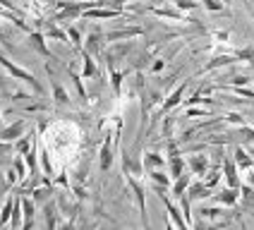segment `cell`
Wrapping results in <instances>:
<instances>
[{
	"label": "cell",
	"instance_id": "5bb4252c",
	"mask_svg": "<svg viewBox=\"0 0 254 230\" xmlns=\"http://www.w3.org/2000/svg\"><path fill=\"white\" fill-rule=\"evenodd\" d=\"M240 194L242 192L238 187H226V189H221V192L213 194V201L221 204V206H235V204L240 201Z\"/></svg>",
	"mask_w": 254,
	"mask_h": 230
},
{
	"label": "cell",
	"instance_id": "7402d4cb",
	"mask_svg": "<svg viewBox=\"0 0 254 230\" xmlns=\"http://www.w3.org/2000/svg\"><path fill=\"white\" fill-rule=\"evenodd\" d=\"M151 14H156V17H163V19H178V22H183L185 19V12L183 10H173V7H146Z\"/></svg>",
	"mask_w": 254,
	"mask_h": 230
},
{
	"label": "cell",
	"instance_id": "f546056e",
	"mask_svg": "<svg viewBox=\"0 0 254 230\" xmlns=\"http://www.w3.org/2000/svg\"><path fill=\"white\" fill-rule=\"evenodd\" d=\"M82 53V60H84V70H82V77L84 79H91V77H96V62H94V58L91 53H86V51H79Z\"/></svg>",
	"mask_w": 254,
	"mask_h": 230
},
{
	"label": "cell",
	"instance_id": "484cf974",
	"mask_svg": "<svg viewBox=\"0 0 254 230\" xmlns=\"http://www.w3.org/2000/svg\"><path fill=\"white\" fill-rule=\"evenodd\" d=\"M43 211H46V228H58V204L56 201H46L43 204Z\"/></svg>",
	"mask_w": 254,
	"mask_h": 230
},
{
	"label": "cell",
	"instance_id": "ab89813d",
	"mask_svg": "<svg viewBox=\"0 0 254 230\" xmlns=\"http://www.w3.org/2000/svg\"><path fill=\"white\" fill-rule=\"evenodd\" d=\"M204 2V7L209 10V12H223V0H201Z\"/></svg>",
	"mask_w": 254,
	"mask_h": 230
},
{
	"label": "cell",
	"instance_id": "7c38bea8",
	"mask_svg": "<svg viewBox=\"0 0 254 230\" xmlns=\"http://www.w3.org/2000/svg\"><path fill=\"white\" fill-rule=\"evenodd\" d=\"M24 132H27V120H17V122L7 125V127H0V139L14 144Z\"/></svg>",
	"mask_w": 254,
	"mask_h": 230
},
{
	"label": "cell",
	"instance_id": "52a82bcc",
	"mask_svg": "<svg viewBox=\"0 0 254 230\" xmlns=\"http://www.w3.org/2000/svg\"><path fill=\"white\" fill-rule=\"evenodd\" d=\"M187 168L192 171V175L204 177L209 172V168H211V158L206 154H192V156H187Z\"/></svg>",
	"mask_w": 254,
	"mask_h": 230
},
{
	"label": "cell",
	"instance_id": "ee69618b",
	"mask_svg": "<svg viewBox=\"0 0 254 230\" xmlns=\"http://www.w3.org/2000/svg\"><path fill=\"white\" fill-rule=\"evenodd\" d=\"M53 185H60V187H70V182H67V175H65V172H60L58 177H53Z\"/></svg>",
	"mask_w": 254,
	"mask_h": 230
},
{
	"label": "cell",
	"instance_id": "ac0fdd59",
	"mask_svg": "<svg viewBox=\"0 0 254 230\" xmlns=\"http://www.w3.org/2000/svg\"><path fill=\"white\" fill-rule=\"evenodd\" d=\"M233 158H235V163H238L240 171H250V168H254V156L245 149V146H240V144L233 149Z\"/></svg>",
	"mask_w": 254,
	"mask_h": 230
},
{
	"label": "cell",
	"instance_id": "60d3db41",
	"mask_svg": "<svg viewBox=\"0 0 254 230\" xmlns=\"http://www.w3.org/2000/svg\"><path fill=\"white\" fill-rule=\"evenodd\" d=\"M175 7L183 12H190V10H197V2L194 0H175Z\"/></svg>",
	"mask_w": 254,
	"mask_h": 230
},
{
	"label": "cell",
	"instance_id": "f1b7e54d",
	"mask_svg": "<svg viewBox=\"0 0 254 230\" xmlns=\"http://www.w3.org/2000/svg\"><path fill=\"white\" fill-rule=\"evenodd\" d=\"M14 201H17V197H7V199H5V206H2V211H0V228H5V226L12 221Z\"/></svg>",
	"mask_w": 254,
	"mask_h": 230
},
{
	"label": "cell",
	"instance_id": "30bf717a",
	"mask_svg": "<svg viewBox=\"0 0 254 230\" xmlns=\"http://www.w3.org/2000/svg\"><path fill=\"white\" fill-rule=\"evenodd\" d=\"M233 62H240L235 53H221V56H213L211 60H209V62L201 67V72H199V74L211 72V70H218V67H228V65H233Z\"/></svg>",
	"mask_w": 254,
	"mask_h": 230
},
{
	"label": "cell",
	"instance_id": "d590c367",
	"mask_svg": "<svg viewBox=\"0 0 254 230\" xmlns=\"http://www.w3.org/2000/svg\"><path fill=\"white\" fill-rule=\"evenodd\" d=\"M235 56L240 62H250L254 65V46H247V48H242V51H235Z\"/></svg>",
	"mask_w": 254,
	"mask_h": 230
},
{
	"label": "cell",
	"instance_id": "4316f807",
	"mask_svg": "<svg viewBox=\"0 0 254 230\" xmlns=\"http://www.w3.org/2000/svg\"><path fill=\"white\" fill-rule=\"evenodd\" d=\"M108 70H111V86H113L115 96H120V94H123V82H125L127 72H120V70H115L113 65H108Z\"/></svg>",
	"mask_w": 254,
	"mask_h": 230
},
{
	"label": "cell",
	"instance_id": "d6a6232c",
	"mask_svg": "<svg viewBox=\"0 0 254 230\" xmlns=\"http://www.w3.org/2000/svg\"><path fill=\"white\" fill-rule=\"evenodd\" d=\"M201 103H204V106H213V99H204L201 91H194L190 99H185V108H187V106H201Z\"/></svg>",
	"mask_w": 254,
	"mask_h": 230
},
{
	"label": "cell",
	"instance_id": "9c48e42d",
	"mask_svg": "<svg viewBox=\"0 0 254 230\" xmlns=\"http://www.w3.org/2000/svg\"><path fill=\"white\" fill-rule=\"evenodd\" d=\"M144 29L141 27H125V29H115V31H106V43H115V41H125V39H134V36H141Z\"/></svg>",
	"mask_w": 254,
	"mask_h": 230
},
{
	"label": "cell",
	"instance_id": "e575fe53",
	"mask_svg": "<svg viewBox=\"0 0 254 230\" xmlns=\"http://www.w3.org/2000/svg\"><path fill=\"white\" fill-rule=\"evenodd\" d=\"M211 115V108H199V106H187L185 111V117H209Z\"/></svg>",
	"mask_w": 254,
	"mask_h": 230
},
{
	"label": "cell",
	"instance_id": "bcb514c9",
	"mask_svg": "<svg viewBox=\"0 0 254 230\" xmlns=\"http://www.w3.org/2000/svg\"><path fill=\"white\" fill-rule=\"evenodd\" d=\"M163 65H166V60H156L154 65H151V70H154V72H161V70H163Z\"/></svg>",
	"mask_w": 254,
	"mask_h": 230
},
{
	"label": "cell",
	"instance_id": "8fae6325",
	"mask_svg": "<svg viewBox=\"0 0 254 230\" xmlns=\"http://www.w3.org/2000/svg\"><path fill=\"white\" fill-rule=\"evenodd\" d=\"M123 10H115V7H106V5H101V7H89L82 12L84 19H115V17H120Z\"/></svg>",
	"mask_w": 254,
	"mask_h": 230
},
{
	"label": "cell",
	"instance_id": "9a60e30c",
	"mask_svg": "<svg viewBox=\"0 0 254 230\" xmlns=\"http://www.w3.org/2000/svg\"><path fill=\"white\" fill-rule=\"evenodd\" d=\"M123 172L125 175H134V177H141L144 175V163H141L139 158H134L132 154H123Z\"/></svg>",
	"mask_w": 254,
	"mask_h": 230
},
{
	"label": "cell",
	"instance_id": "c3c4849f",
	"mask_svg": "<svg viewBox=\"0 0 254 230\" xmlns=\"http://www.w3.org/2000/svg\"><path fill=\"white\" fill-rule=\"evenodd\" d=\"M0 120H2V117H0Z\"/></svg>",
	"mask_w": 254,
	"mask_h": 230
},
{
	"label": "cell",
	"instance_id": "603a6c76",
	"mask_svg": "<svg viewBox=\"0 0 254 230\" xmlns=\"http://www.w3.org/2000/svg\"><path fill=\"white\" fill-rule=\"evenodd\" d=\"M22 214H24V223H22V228H31V226H34V214H36L34 197H31V199L22 197Z\"/></svg>",
	"mask_w": 254,
	"mask_h": 230
},
{
	"label": "cell",
	"instance_id": "6da1fadb",
	"mask_svg": "<svg viewBox=\"0 0 254 230\" xmlns=\"http://www.w3.org/2000/svg\"><path fill=\"white\" fill-rule=\"evenodd\" d=\"M0 65H2L5 70L10 72V74H12L14 79H19V82H24V84L31 86L36 96H43V94H46V91H43V84L39 82V79H36V77H34V74H31V72L24 70V67H19L17 62H12L10 58H5L2 53H0Z\"/></svg>",
	"mask_w": 254,
	"mask_h": 230
},
{
	"label": "cell",
	"instance_id": "7a4b0ae2",
	"mask_svg": "<svg viewBox=\"0 0 254 230\" xmlns=\"http://www.w3.org/2000/svg\"><path fill=\"white\" fill-rule=\"evenodd\" d=\"M120 129L123 125H115L113 132H108L106 134V139L101 144V151H99V168L103 172L111 171V166H113V158H115V146H118V134H120Z\"/></svg>",
	"mask_w": 254,
	"mask_h": 230
},
{
	"label": "cell",
	"instance_id": "b9f144b4",
	"mask_svg": "<svg viewBox=\"0 0 254 230\" xmlns=\"http://www.w3.org/2000/svg\"><path fill=\"white\" fill-rule=\"evenodd\" d=\"M48 194H51V189H46V187H39L31 197H34V201H48Z\"/></svg>",
	"mask_w": 254,
	"mask_h": 230
},
{
	"label": "cell",
	"instance_id": "d4e9b609",
	"mask_svg": "<svg viewBox=\"0 0 254 230\" xmlns=\"http://www.w3.org/2000/svg\"><path fill=\"white\" fill-rule=\"evenodd\" d=\"M39 161H41V168H43V172H46V177H51V180H53L56 171H53V161H51V151H48V146H41V149H39Z\"/></svg>",
	"mask_w": 254,
	"mask_h": 230
},
{
	"label": "cell",
	"instance_id": "83f0119b",
	"mask_svg": "<svg viewBox=\"0 0 254 230\" xmlns=\"http://www.w3.org/2000/svg\"><path fill=\"white\" fill-rule=\"evenodd\" d=\"M48 39H56V41H60V43H70V36H67V29H60L56 24V22H51V27L43 31Z\"/></svg>",
	"mask_w": 254,
	"mask_h": 230
},
{
	"label": "cell",
	"instance_id": "f35d334b",
	"mask_svg": "<svg viewBox=\"0 0 254 230\" xmlns=\"http://www.w3.org/2000/svg\"><path fill=\"white\" fill-rule=\"evenodd\" d=\"M223 84H233V86H247L250 84V77L247 74H235V77H228Z\"/></svg>",
	"mask_w": 254,
	"mask_h": 230
},
{
	"label": "cell",
	"instance_id": "7bdbcfd3",
	"mask_svg": "<svg viewBox=\"0 0 254 230\" xmlns=\"http://www.w3.org/2000/svg\"><path fill=\"white\" fill-rule=\"evenodd\" d=\"M5 180H7L10 185H17V182H19V172L14 171V166H12V168H7V171H5Z\"/></svg>",
	"mask_w": 254,
	"mask_h": 230
},
{
	"label": "cell",
	"instance_id": "e0dca14e",
	"mask_svg": "<svg viewBox=\"0 0 254 230\" xmlns=\"http://www.w3.org/2000/svg\"><path fill=\"white\" fill-rule=\"evenodd\" d=\"M141 163H144V171H158V168H166L168 166V161L161 156L158 151H146L144 156H141Z\"/></svg>",
	"mask_w": 254,
	"mask_h": 230
},
{
	"label": "cell",
	"instance_id": "3957f363",
	"mask_svg": "<svg viewBox=\"0 0 254 230\" xmlns=\"http://www.w3.org/2000/svg\"><path fill=\"white\" fill-rule=\"evenodd\" d=\"M127 187L132 189L134 199H137V206H139V216H141V226L149 228V216H146V187L141 182V177H134V175H125Z\"/></svg>",
	"mask_w": 254,
	"mask_h": 230
},
{
	"label": "cell",
	"instance_id": "8992f818",
	"mask_svg": "<svg viewBox=\"0 0 254 230\" xmlns=\"http://www.w3.org/2000/svg\"><path fill=\"white\" fill-rule=\"evenodd\" d=\"M223 177H226V185L228 187H238L240 189L242 182H240V168L235 163L233 154H223Z\"/></svg>",
	"mask_w": 254,
	"mask_h": 230
},
{
	"label": "cell",
	"instance_id": "277c9868",
	"mask_svg": "<svg viewBox=\"0 0 254 230\" xmlns=\"http://www.w3.org/2000/svg\"><path fill=\"white\" fill-rule=\"evenodd\" d=\"M158 199L163 201V206H166V214H168V223H166V226H168V228H180V230L190 228V226H187V221H185V216H183V209H180V204L175 206L168 194H161Z\"/></svg>",
	"mask_w": 254,
	"mask_h": 230
},
{
	"label": "cell",
	"instance_id": "4fadbf2b",
	"mask_svg": "<svg viewBox=\"0 0 254 230\" xmlns=\"http://www.w3.org/2000/svg\"><path fill=\"white\" fill-rule=\"evenodd\" d=\"M29 46L43 58H51V60H56V56L51 53V48L46 46V34L41 31H29Z\"/></svg>",
	"mask_w": 254,
	"mask_h": 230
},
{
	"label": "cell",
	"instance_id": "4dcf8cb0",
	"mask_svg": "<svg viewBox=\"0 0 254 230\" xmlns=\"http://www.w3.org/2000/svg\"><path fill=\"white\" fill-rule=\"evenodd\" d=\"M201 218H209V221H213V218H218V216H223L226 211H223V206L218 204V206H201L197 211Z\"/></svg>",
	"mask_w": 254,
	"mask_h": 230
},
{
	"label": "cell",
	"instance_id": "2e32d148",
	"mask_svg": "<svg viewBox=\"0 0 254 230\" xmlns=\"http://www.w3.org/2000/svg\"><path fill=\"white\" fill-rule=\"evenodd\" d=\"M187 197H190L192 201L209 199V197H213V187H209L204 180H201V182H192L190 189H187Z\"/></svg>",
	"mask_w": 254,
	"mask_h": 230
},
{
	"label": "cell",
	"instance_id": "ba28073f",
	"mask_svg": "<svg viewBox=\"0 0 254 230\" xmlns=\"http://www.w3.org/2000/svg\"><path fill=\"white\" fill-rule=\"evenodd\" d=\"M46 72L51 74V89H53V101H56V106H70L72 99L70 94H67V89L58 82L56 77H53V70H51V65H46Z\"/></svg>",
	"mask_w": 254,
	"mask_h": 230
},
{
	"label": "cell",
	"instance_id": "f6af8a7d",
	"mask_svg": "<svg viewBox=\"0 0 254 230\" xmlns=\"http://www.w3.org/2000/svg\"><path fill=\"white\" fill-rule=\"evenodd\" d=\"M213 39H218L221 43H226L228 39H230V34H228V31H216V34H213Z\"/></svg>",
	"mask_w": 254,
	"mask_h": 230
},
{
	"label": "cell",
	"instance_id": "5b68a950",
	"mask_svg": "<svg viewBox=\"0 0 254 230\" xmlns=\"http://www.w3.org/2000/svg\"><path fill=\"white\" fill-rule=\"evenodd\" d=\"M185 89H187V82H183V84L175 86L168 96H166V101L161 103V108H158V111L154 113V117H163V115L170 113L175 106H180V103H183V96H185Z\"/></svg>",
	"mask_w": 254,
	"mask_h": 230
},
{
	"label": "cell",
	"instance_id": "74e56055",
	"mask_svg": "<svg viewBox=\"0 0 254 230\" xmlns=\"http://www.w3.org/2000/svg\"><path fill=\"white\" fill-rule=\"evenodd\" d=\"M223 122H228V125H247V120H245V115H240V113H226L223 115Z\"/></svg>",
	"mask_w": 254,
	"mask_h": 230
},
{
	"label": "cell",
	"instance_id": "1f68e13d",
	"mask_svg": "<svg viewBox=\"0 0 254 230\" xmlns=\"http://www.w3.org/2000/svg\"><path fill=\"white\" fill-rule=\"evenodd\" d=\"M67 74H70V79H72V84H74V89H77V94H79V99L82 101H86V89H84V77H79L77 72H72V70H67Z\"/></svg>",
	"mask_w": 254,
	"mask_h": 230
},
{
	"label": "cell",
	"instance_id": "8d00e7d4",
	"mask_svg": "<svg viewBox=\"0 0 254 230\" xmlns=\"http://www.w3.org/2000/svg\"><path fill=\"white\" fill-rule=\"evenodd\" d=\"M209 177H204V182L209 187H216L218 185V180H221V168H218V163L213 166V168H209V172H206Z\"/></svg>",
	"mask_w": 254,
	"mask_h": 230
},
{
	"label": "cell",
	"instance_id": "ffe728a7",
	"mask_svg": "<svg viewBox=\"0 0 254 230\" xmlns=\"http://www.w3.org/2000/svg\"><path fill=\"white\" fill-rule=\"evenodd\" d=\"M190 185H192V175H185L183 172L180 177H175V180H173V185H170V194H173L175 199H180L185 192L190 189Z\"/></svg>",
	"mask_w": 254,
	"mask_h": 230
},
{
	"label": "cell",
	"instance_id": "7dc6e473",
	"mask_svg": "<svg viewBox=\"0 0 254 230\" xmlns=\"http://www.w3.org/2000/svg\"><path fill=\"white\" fill-rule=\"evenodd\" d=\"M141 2H149V0H141Z\"/></svg>",
	"mask_w": 254,
	"mask_h": 230
},
{
	"label": "cell",
	"instance_id": "836d02e7",
	"mask_svg": "<svg viewBox=\"0 0 254 230\" xmlns=\"http://www.w3.org/2000/svg\"><path fill=\"white\" fill-rule=\"evenodd\" d=\"M67 36H70V43H72V48H74V51H82V34H79V29L77 27H70V24H67Z\"/></svg>",
	"mask_w": 254,
	"mask_h": 230
},
{
	"label": "cell",
	"instance_id": "cb8c5ba5",
	"mask_svg": "<svg viewBox=\"0 0 254 230\" xmlns=\"http://www.w3.org/2000/svg\"><path fill=\"white\" fill-rule=\"evenodd\" d=\"M149 175V180H151V185H158V187H166V189H170V185H173V177H170V172L166 175L163 172V168H158V171H149L146 172Z\"/></svg>",
	"mask_w": 254,
	"mask_h": 230
},
{
	"label": "cell",
	"instance_id": "d6986e66",
	"mask_svg": "<svg viewBox=\"0 0 254 230\" xmlns=\"http://www.w3.org/2000/svg\"><path fill=\"white\" fill-rule=\"evenodd\" d=\"M103 43H106V36H103L101 31H91V34L86 36V43H84V48H82V51L91 53V56H96V53H101Z\"/></svg>",
	"mask_w": 254,
	"mask_h": 230
},
{
	"label": "cell",
	"instance_id": "44dd1931",
	"mask_svg": "<svg viewBox=\"0 0 254 230\" xmlns=\"http://www.w3.org/2000/svg\"><path fill=\"white\" fill-rule=\"evenodd\" d=\"M187 168V161L183 158V154H175V156H168V172L170 177L175 180V177H180Z\"/></svg>",
	"mask_w": 254,
	"mask_h": 230
}]
</instances>
